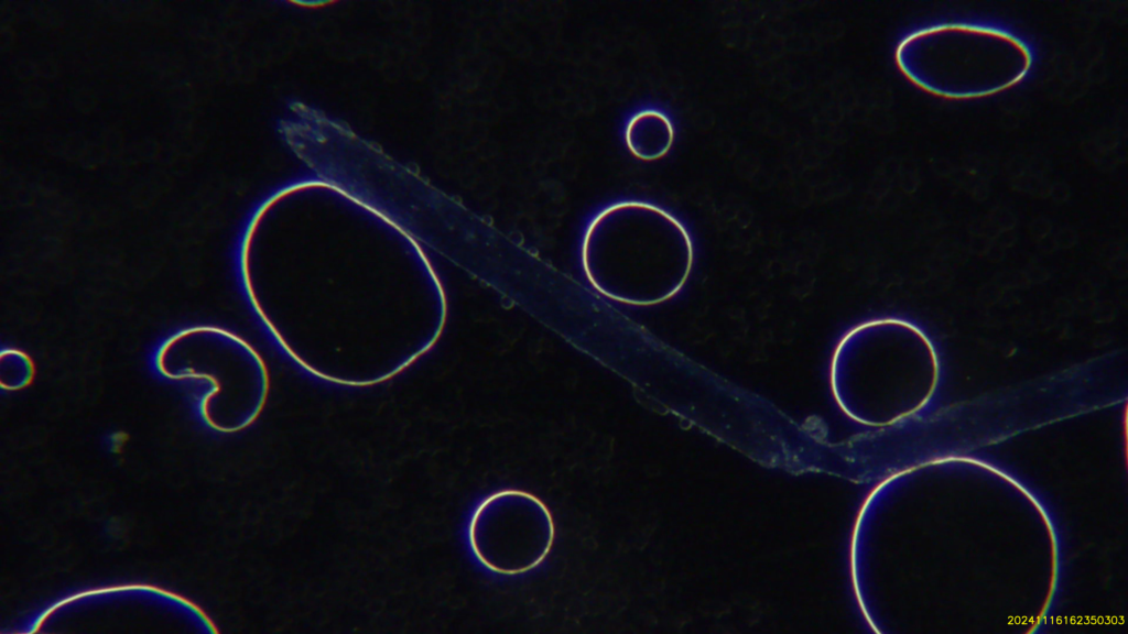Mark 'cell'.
Masks as SVG:
<instances>
[{"mask_svg": "<svg viewBox=\"0 0 1128 634\" xmlns=\"http://www.w3.org/2000/svg\"><path fill=\"white\" fill-rule=\"evenodd\" d=\"M582 266L603 296L631 306H653L675 296L694 261L690 233L663 208L620 201L603 209L582 242Z\"/></svg>", "mask_w": 1128, "mask_h": 634, "instance_id": "6da1fadb", "label": "cell"}, {"mask_svg": "<svg viewBox=\"0 0 1128 634\" xmlns=\"http://www.w3.org/2000/svg\"><path fill=\"white\" fill-rule=\"evenodd\" d=\"M900 72L945 98H977L1020 83L1032 66L1030 46L995 25L945 22L915 30L897 45Z\"/></svg>", "mask_w": 1128, "mask_h": 634, "instance_id": "7a4b0ae2", "label": "cell"}, {"mask_svg": "<svg viewBox=\"0 0 1128 634\" xmlns=\"http://www.w3.org/2000/svg\"><path fill=\"white\" fill-rule=\"evenodd\" d=\"M239 336L217 326L184 328L159 348L155 365L169 380H205L210 390L200 401L202 418L220 433L245 428L237 407L242 404L246 362L260 359Z\"/></svg>", "mask_w": 1128, "mask_h": 634, "instance_id": "3957f363", "label": "cell"}, {"mask_svg": "<svg viewBox=\"0 0 1128 634\" xmlns=\"http://www.w3.org/2000/svg\"><path fill=\"white\" fill-rule=\"evenodd\" d=\"M553 516L536 495L506 489L488 495L475 510L468 538L478 561L492 572L519 575L538 567L552 549Z\"/></svg>", "mask_w": 1128, "mask_h": 634, "instance_id": "277c9868", "label": "cell"}, {"mask_svg": "<svg viewBox=\"0 0 1128 634\" xmlns=\"http://www.w3.org/2000/svg\"><path fill=\"white\" fill-rule=\"evenodd\" d=\"M913 329L896 319L857 325L837 343L831 365L835 397L854 419H878L880 398L910 360L907 338Z\"/></svg>", "mask_w": 1128, "mask_h": 634, "instance_id": "5b68a950", "label": "cell"}, {"mask_svg": "<svg viewBox=\"0 0 1128 634\" xmlns=\"http://www.w3.org/2000/svg\"><path fill=\"white\" fill-rule=\"evenodd\" d=\"M625 140L633 156L653 161L663 157L670 151L674 141V128L663 112L643 110L627 123Z\"/></svg>", "mask_w": 1128, "mask_h": 634, "instance_id": "8992f818", "label": "cell"}, {"mask_svg": "<svg viewBox=\"0 0 1128 634\" xmlns=\"http://www.w3.org/2000/svg\"><path fill=\"white\" fill-rule=\"evenodd\" d=\"M35 367L30 356L18 349H4L0 360L1 387L17 391L26 387L34 378Z\"/></svg>", "mask_w": 1128, "mask_h": 634, "instance_id": "52a82bcc", "label": "cell"}]
</instances>
